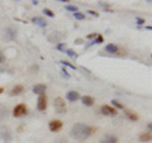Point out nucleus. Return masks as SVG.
I'll return each instance as SVG.
<instances>
[{
    "mask_svg": "<svg viewBox=\"0 0 152 143\" xmlns=\"http://www.w3.org/2000/svg\"><path fill=\"white\" fill-rule=\"evenodd\" d=\"M46 89H47V86L45 84H37L36 86H33V93L38 94V95H42V94H45Z\"/></svg>",
    "mask_w": 152,
    "mask_h": 143,
    "instance_id": "obj_11",
    "label": "nucleus"
},
{
    "mask_svg": "<svg viewBox=\"0 0 152 143\" xmlns=\"http://www.w3.org/2000/svg\"><path fill=\"white\" fill-rule=\"evenodd\" d=\"M81 101H83V104L85 107H93L94 105V103H95V100H94V98H91V96H83L81 98Z\"/></svg>",
    "mask_w": 152,
    "mask_h": 143,
    "instance_id": "obj_14",
    "label": "nucleus"
},
{
    "mask_svg": "<svg viewBox=\"0 0 152 143\" xmlns=\"http://www.w3.org/2000/svg\"><path fill=\"white\" fill-rule=\"evenodd\" d=\"M37 108H38V110H41V112L46 110V108H47V98H46L45 94L39 95V98H38V100H37Z\"/></svg>",
    "mask_w": 152,
    "mask_h": 143,
    "instance_id": "obj_7",
    "label": "nucleus"
},
{
    "mask_svg": "<svg viewBox=\"0 0 152 143\" xmlns=\"http://www.w3.org/2000/svg\"><path fill=\"white\" fill-rule=\"evenodd\" d=\"M27 114H28V108L26 107V104H18L13 110V115L15 118L24 117V115H27Z\"/></svg>",
    "mask_w": 152,
    "mask_h": 143,
    "instance_id": "obj_4",
    "label": "nucleus"
},
{
    "mask_svg": "<svg viewBox=\"0 0 152 143\" xmlns=\"http://www.w3.org/2000/svg\"><path fill=\"white\" fill-rule=\"evenodd\" d=\"M66 9L70 12H74V13H77V7H72V5H66Z\"/></svg>",
    "mask_w": 152,
    "mask_h": 143,
    "instance_id": "obj_25",
    "label": "nucleus"
},
{
    "mask_svg": "<svg viewBox=\"0 0 152 143\" xmlns=\"http://www.w3.org/2000/svg\"><path fill=\"white\" fill-rule=\"evenodd\" d=\"M152 139V136H151V133H142V134L140 136V141L141 142H150Z\"/></svg>",
    "mask_w": 152,
    "mask_h": 143,
    "instance_id": "obj_18",
    "label": "nucleus"
},
{
    "mask_svg": "<svg viewBox=\"0 0 152 143\" xmlns=\"http://www.w3.org/2000/svg\"><path fill=\"white\" fill-rule=\"evenodd\" d=\"M61 63H62V65H65V66H69V67H71V69H74V70L76 69V67H75V66H74V65H71L70 62H66V61H61Z\"/></svg>",
    "mask_w": 152,
    "mask_h": 143,
    "instance_id": "obj_27",
    "label": "nucleus"
},
{
    "mask_svg": "<svg viewBox=\"0 0 152 143\" xmlns=\"http://www.w3.org/2000/svg\"><path fill=\"white\" fill-rule=\"evenodd\" d=\"M43 13L46 14V15H48V17H51V18H53V17H55V14H53V12H52V10H50V9H45V10H43Z\"/></svg>",
    "mask_w": 152,
    "mask_h": 143,
    "instance_id": "obj_24",
    "label": "nucleus"
},
{
    "mask_svg": "<svg viewBox=\"0 0 152 143\" xmlns=\"http://www.w3.org/2000/svg\"><path fill=\"white\" fill-rule=\"evenodd\" d=\"M4 38L8 41H13L17 38V29L13 27H8L5 28V32H4Z\"/></svg>",
    "mask_w": 152,
    "mask_h": 143,
    "instance_id": "obj_6",
    "label": "nucleus"
},
{
    "mask_svg": "<svg viewBox=\"0 0 152 143\" xmlns=\"http://www.w3.org/2000/svg\"><path fill=\"white\" fill-rule=\"evenodd\" d=\"M100 143H118V138L113 134H105L102 138Z\"/></svg>",
    "mask_w": 152,
    "mask_h": 143,
    "instance_id": "obj_9",
    "label": "nucleus"
},
{
    "mask_svg": "<svg viewBox=\"0 0 152 143\" xmlns=\"http://www.w3.org/2000/svg\"><path fill=\"white\" fill-rule=\"evenodd\" d=\"M100 112H102L103 115H107V117H115L117 114H118L117 109L112 108L110 105H103L100 108Z\"/></svg>",
    "mask_w": 152,
    "mask_h": 143,
    "instance_id": "obj_5",
    "label": "nucleus"
},
{
    "mask_svg": "<svg viewBox=\"0 0 152 143\" xmlns=\"http://www.w3.org/2000/svg\"><path fill=\"white\" fill-rule=\"evenodd\" d=\"M3 91H4V90H3V88H0V94H3Z\"/></svg>",
    "mask_w": 152,
    "mask_h": 143,
    "instance_id": "obj_33",
    "label": "nucleus"
},
{
    "mask_svg": "<svg viewBox=\"0 0 152 143\" xmlns=\"http://www.w3.org/2000/svg\"><path fill=\"white\" fill-rule=\"evenodd\" d=\"M55 110L58 114H65L67 112V108H66V103L62 98H57L55 99Z\"/></svg>",
    "mask_w": 152,
    "mask_h": 143,
    "instance_id": "obj_3",
    "label": "nucleus"
},
{
    "mask_svg": "<svg viewBox=\"0 0 152 143\" xmlns=\"http://www.w3.org/2000/svg\"><path fill=\"white\" fill-rule=\"evenodd\" d=\"M4 60H5V57H4V56H3V53H1V52H0V62H3Z\"/></svg>",
    "mask_w": 152,
    "mask_h": 143,
    "instance_id": "obj_32",
    "label": "nucleus"
},
{
    "mask_svg": "<svg viewBox=\"0 0 152 143\" xmlns=\"http://www.w3.org/2000/svg\"><path fill=\"white\" fill-rule=\"evenodd\" d=\"M112 104H113L114 107H117L118 109H124V107H123L119 101H117V100H112Z\"/></svg>",
    "mask_w": 152,
    "mask_h": 143,
    "instance_id": "obj_23",
    "label": "nucleus"
},
{
    "mask_svg": "<svg viewBox=\"0 0 152 143\" xmlns=\"http://www.w3.org/2000/svg\"><path fill=\"white\" fill-rule=\"evenodd\" d=\"M48 127H50L51 132H57V131H60L61 128H62V122L61 120H52V122H50Z\"/></svg>",
    "mask_w": 152,
    "mask_h": 143,
    "instance_id": "obj_8",
    "label": "nucleus"
},
{
    "mask_svg": "<svg viewBox=\"0 0 152 143\" xmlns=\"http://www.w3.org/2000/svg\"><path fill=\"white\" fill-rule=\"evenodd\" d=\"M94 129L84 123H76L71 129V137L76 141H85L93 134Z\"/></svg>",
    "mask_w": 152,
    "mask_h": 143,
    "instance_id": "obj_1",
    "label": "nucleus"
},
{
    "mask_svg": "<svg viewBox=\"0 0 152 143\" xmlns=\"http://www.w3.org/2000/svg\"><path fill=\"white\" fill-rule=\"evenodd\" d=\"M61 74H62L64 77H66V79H70V75H69V72H67V71H66L65 69L61 70Z\"/></svg>",
    "mask_w": 152,
    "mask_h": 143,
    "instance_id": "obj_26",
    "label": "nucleus"
},
{
    "mask_svg": "<svg viewBox=\"0 0 152 143\" xmlns=\"http://www.w3.org/2000/svg\"><path fill=\"white\" fill-rule=\"evenodd\" d=\"M57 50H60V51H64V50H65V45H64V43H60L58 46H57Z\"/></svg>",
    "mask_w": 152,
    "mask_h": 143,
    "instance_id": "obj_28",
    "label": "nucleus"
},
{
    "mask_svg": "<svg viewBox=\"0 0 152 143\" xmlns=\"http://www.w3.org/2000/svg\"><path fill=\"white\" fill-rule=\"evenodd\" d=\"M88 13H89V14H91V15H94V17H99V14H98L96 12H94V10H89Z\"/></svg>",
    "mask_w": 152,
    "mask_h": 143,
    "instance_id": "obj_30",
    "label": "nucleus"
},
{
    "mask_svg": "<svg viewBox=\"0 0 152 143\" xmlns=\"http://www.w3.org/2000/svg\"><path fill=\"white\" fill-rule=\"evenodd\" d=\"M118 50H119V48H118V47L115 46V45H107V47H105V51L108 52V53H117V52H118Z\"/></svg>",
    "mask_w": 152,
    "mask_h": 143,
    "instance_id": "obj_16",
    "label": "nucleus"
},
{
    "mask_svg": "<svg viewBox=\"0 0 152 143\" xmlns=\"http://www.w3.org/2000/svg\"><path fill=\"white\" fill-rule=\"evenodd\" d=\"M74 17L76 18V19H77V20H83V19H85V15H84V14L83 13H74Z\"/></svg>",
    "mask_w": 152,
    "mask_h": 143,
    "instance_id": "obj_22",
    "label": "nucleus"
},
{
    "mask_svg": "<svg viewBox=\"0 0 152 143\" xmlns=\"http://www.w3.org/2000/svg\"><path fill=\"white\" fill-rule=\"evenodd\" d=\"M137 23H138V24H143V23H145V19H142V18H137Z\"/></svg>",
    "mask_w": 152,
    "mask_h": 143,
    "instance_id": "obj_31",
    "label": "nucleus"
},
{
    "mask_svg": "<svg viewBox=\"0 0 152 143\" xmlns=\"http://www.w3.org/2000/svg\"><path fill=\"white\" fill-rule=\"evenodd\" d=\"M65 52H66V55L70 56V57H72V58H76V57H77V55H76L72 50H65Z\"/></svg>",
    "mask_w": 152,
    "mask_h": 143,
    "instance_id": "obj_21",
    "label": "nucleus"
},
{
    "mask_svg": "<svg viewBox=\"0 0 152 143\" xmlns=\"http://www.w3.org/2000/svg\"><path fill=\"white\" fill-rule=\"evenodd\" d=\"M98 34H96V33H93V34H89L86 38H88V39H93V38H95V37H96Z\"/></svg>",
    "mask_w": 152,
    "mask_h": 143,
    "instance_id": "obj_29",
    "label": "nucleus"
},
{
    "mask_svg": "<svg viewBox=\"0 0 152 143\" xmlns=\"http://www.w3.org/2000/svg\"><path fill=\"white\" fill-rule=\"evenodd\" d=\"M61 38H62V36L58 34V32H53V33H52V34L48 37V41H51V42H58Z\"/></svg>",
    "mask_w": 152,
    "mask_h": 143,
    "instance_id": "obj_17",
    "label": "nucleus"
},
{
    "mask_svg": "<svg viewBox=\"0 0 152 143\" xmlns=\"http://www.w3.org/2000/svg\"><path fill=\"white\" fill-rule=\"evenodd\" d=\"M12 141V132L8 127H0V142L9 143Z\"/></svg>",
    "mask_w": 152,
    "mask_h": 143,
    "instance_id": "obj_2",
    "label": "nucleus"
},
{
    "mask_svg": "<svg viewBox=\"0 0 152 143\" xmlns=\"http://www.w3.org/2000/svg\"><path fill=\"white\" fill-rule=\"evenodd\" d=\"M32 22L34 23L36 26L41 27V28H46V27H47V22L43 18H41V17H34V18L32 19Z\"/></svg>",
    "mask_w": 152,
    "mask_h": 143,
    "instance_id": "obj_13",
    "label": "nucleus"
},
{
    "mask_svg": "<svg viewBox=\"0 0 152 143\" xmlns=\"http://www.w3.org/2000/svg\"><path fill=\"white\" fill-rule=\"evenodd\" d=\"M66 98H67L69 101L72 103V101H76V100L80 99V94L77 91H74L72 90V91H69L67 94H66Z\"/></svg>",
    "mask_w": 152,
    "mask_h": 143,
    "instance_id": "obj_12",
    "label": "nucleus"
},
{
    "mask_svg": "<svg viewBox=\"0 0 152 143\" xmlns=\"http://www.w3.org/2000/svg\"><path fill=\"white\" fill-rule=\"evenodd\" d=\"M23 91H24V86L20 85V84H18V85H15V86L12 89L10 95H12V96H17V95H20Z\"/></svg>",
    "mask_w": 152,
    "mask_h": 143,
    "instance_id": "obj_10",
    "label": "nucleus"
},
{
    "mask_svg": "<svg viewBox=\"0 0 152 143\" xmlns=\"http://www.w3.org/2000/svg\"><path fill=\"white\" fill-rule=\"evenodd\" d=\"M103 42H104V38H103L100 34H98L96 37H95V39H94L90 45H99V43H103Z\"/></svg>",
    "mask_w": 152,
    "mask_h": 143,
    "instance_id": "obj_20",
    "label": "nucleus"
},
{
    "mask_svg": "<svg viewBox=\"0 0 152 143\" xmlns=\"http://www.w3.org/2000/svg\"><path fill=\"white\" fill-rule=\"evenodd\" d=\"M8 114H9V109L4 105H0V122H3L4 119H7Z\"/></svg>",
    "mask_w": 152,
    "mask_h": 143,
    "instance_id": "obj_15",
    "label": "nucleus"
},
{
    "mask_svg": "<svg viewBox=\"0 0 152 143\" xmlns=\"http://www.w3.org/2000/svg\"><path fill=\"white\" fill-rule=\"evenodd\" d=\"M126 115L127 118H129L133 122H136V120H138V115H137L136 113H133V112H129V110H126Z\"/></svg>",
    "mask_w": 152,
    "mask_h": 143,
    "instance_id": "obj_19",
    "label": "nucleus"
}]
</instances>
